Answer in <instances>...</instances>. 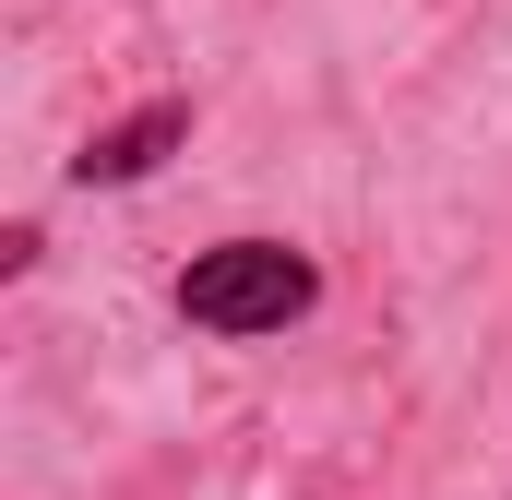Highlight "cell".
Returning <instances> with one entry per match:
<instances>
[{"instance_id":"obj_1","label":"cell","mask_w":512,"mask_h":500,"mask_svg":"<svg viewBox=\"0 0 512 500\" xmlns=\"http://www.w3.org/2000/svg\"><path fill=\"white\" fill-rule=\"evenodd\" d=\"M167 310L191 322V334H215V346H262V334H286V322H310L322 310V262L298 239H215L179 262V286H167Z\"/></svg>"},{"instance_id":"obj_2","label":"cell","mask_w":512,"mask_h":500,"mask_svg":"<svg viewBox=\"0 0 512 500\" xmlns=\"http://www.w3.org/2000/svg\"><path fill=\"white\" fill-rule=\"evenodd\" d=\"M179 143H191V96H143L131 120H108V131H84L60 179H72V191H143V179H155V167H167Z\"/></svg>"}]
</instances>
